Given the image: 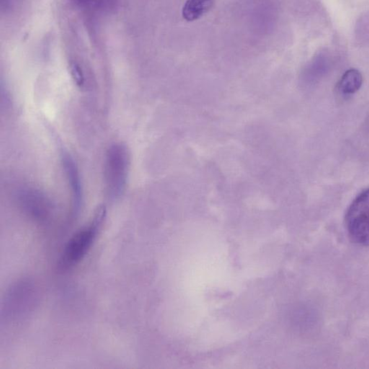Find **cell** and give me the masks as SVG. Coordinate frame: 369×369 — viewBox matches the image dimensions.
I'll use <instances>...</instances> for the list:
<instances>
[{
  "instance_id": "6da1fadb",
  "label": "cell",
  "mask_w": 369,
  "mask_h": 369,
  "mask_svg": "<svg viewBox=\"0 0 369 369\" xmlns=\"http://www.w3.org/2000/svg\"><path fill=\"white\" fill-rule=\"evenodd\" d=\"M105 215V210L97 211L95 219L89 225L78 231L67 242L59 261V268L66 271L82 261L95 242Z\"/></svg>"
},
{
  "instance_id": "7a4b0ae2",
  "label": "cell",
  "mask_w": 369,
  "mask_h": 369,
  "mask_svg": "<svg viewBox=\"0 0 369 369\" xmlns=\"http://www.w3.org/2000/svg\"><path fill=\"white\" fill-rule=\"evenodd\" d=\"M345 220L351 240L361 246H369V188L353 201Z\"/></svg>"
},
{
  "instance_id": "3957f363",
  "label": "cell",
  "mask_w": 369,
  "mask_h": 369,
  "mask_svg": "<svg viewBox=\"0 0 369 369\" xmlns=\"http://www.w3.org/2000/svg\"><path fill=\"white\" fill-rule=\"evenodd\" d=\"M363 76L362 73L355 69H351L344 73L338 83V90L343 95L355 94L362 87Z\"/></svg>"
},
{
  "instance_id": "277c9868",
  "label": "cell",
  "mask_w": 369,
  "mask_h": 369,
  "mask_svg": "<svg viewBox=\"0 0 369 369\" xmlns=\"http://www.w3.org/2000/svg\"><path fill=\"white\" fill-rule=\"evenodd\" d=\"M215 0H187L183 9V17L189 22L196 20L210 9Z\"/></svg>"
},
{
  "instance_id": "5b68a950",
  "label": "cell",
  "mask_w": 369,
  "mask_h": 369,
  "mask_svg": "<svg viewBox=\"0 0 369 369\" xmlns=\"http://www.w3.org/2000/svg\"><path fill=\"white\" fill-rule=\"evenodd\" d=\"M71 73L72 75L74 76V79H76V82L81 84L83 82V76L82 72H81L80 68L75 63H72L71 66Z\"/></svg>"
}]
</instances>
